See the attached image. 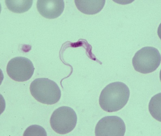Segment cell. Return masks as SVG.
Returning <instances> with one entry per match:
<instances>
[{
  "mask_svg": "<svg viewBox=\"0 0 161 136\" xmlns=\"http://www.w3.org/2000/svg\"><path fill=\"white\" fill-rule=\"evenodd\" d=\"M79 10L87 15H94L99 13L103 8L105 1H75Z\"/></svg>",
  "mask_w": 161,
  "mask_h": 136,
  "instance_id": "cell-8",
  "label": "cell"
},
{
  "mask_svg": "<svg viewBox=\"0 0 161 136\" xmlns=\"http://www.w3.org/2000/svg\"><path fill=\"white\" fill-rule=\"evenodd\" d=\"M64 2L61 1H38L37 8L39 13L48 19L57 18L63 13L64 9Z\"/></svg>",
  "mask_w": 161,
  "mask_h": 136,
  "instance_id": "cell-7",
  "label": "cell"
},
{
  "mask_svg": "<svg viewBox=\"0 0 161 136\" xmlns=\"http://www.w3.org/2000/svg\"><path fill=\"white\" fill-rule=\"evenodd\" d=\"M24 136H47V133L44 129L41 126L33 125L29 126L25 130Z\"/></svg>",
  "mask_w": 161,
  "mask_h": 136,
  "instance_id": "cell-11",
  "label": "cell"
},
{
  "mask_svg": "<svg viewBox=\"0 0 161 136\" xmlns=\"http://www.w3.org/2000/svg\"><path fill=\"white\" fill-rule=\"evenodd\" d=\"M31 93L38 102L47 105L58 102L61 97V91L55 82L45 78H37L31 83Z\"/></svg>",
  "mask_w": 161,
  "mask_h": 136,
  "instance_id": "cell-2",
  "label": "cell"
},
{
  "mask_svg": "<svg viewBox=\"0 0 161 136\" xmlns=\"http://www.w3.org/2000/svg\"><path fill=\"white\" fill-rule=\"evenodd\" d=\"M126 131L125 124L121 118L108 116L102 118L95 127L96 136H123Z\"/></svg>",
  "mask_w": 161,
  "mask_h": 136,
  "instance_id": "cell-6",
  "label": "cell"
},
{
  "mask_svg": "<svg viewBox=\"0 0 161 136\" xmlns=\"http://www.w3.org/2000/svg\"><path fill=\"white\" fill-rule=\"evenodd\" d=\"M130 96V89L125 84L115 82L108 84L102 90L99 98V105L105 112H117L125 106Z\"/></svg>",
  "mask_w": 161,
  "mask_h": 136,
  "instance_id": "cell-1",
  "label": "cell"
},
{
  "mask_svg": "<svg viewBox=\"0 0 161 136\" xmlns=\"http://www.w3.org/2000/svg\"><path fill=\"white\" fill-rule=\"evenodd\" d=\"M77 120V116L75 111L70 107L63 106L58 108L53 113L50 124L55 132L64 134L74 129Z\"/></svg>",
  "mask_w": 161,
  "mask_h": 136,
  "instance_id": "cell-4",
  "label": "cell"
},
{
  "mask_svg": "<svg viewBox=\"0 0 161 136\" xmlns=\"http://www.w3.org/2000/svg\"><path fill=\"white\" fill-rule=\"evenodd\" d=\"M8 9L16 13H22L27 12L31 8L33 1H5Z\"/></svg>",
  "mask_w": 161,
  "mask_h": 136,
  "instance_id": "cell-9",
  "label": "cell"
},
{
  "mask_svg": "<svg viewBox=\"0 0 161 136\" xmlns=\"http://www.w3.org/2000/svg\"><path fill=\"white\" fill-rule=\"evenodd\" d=\"M35 68L32 62L28 58L16 57L8 62L7 72L9 77L19 82L27 81L34 74Z\"/></svg>",
  "mask_w": 161,
  "mask_h": 136,
  "instance_id": "cell-5",
  "label": "cell"
},
{
  "mask_svg": "<svg viewBox=\"0 0 161 136\" xmlns=\"http://www.w3.org/2000/svg\"><path fill=\"white\" fill-rule=\"evenodd\" d=\"M161 94L159 93L153 97L148 106V109L151 116L159 122L161 121Z\"/></svg>",
  "mask_w": 161,
  "mask_h": 136,
  "instance_id": "cell-10",
  "label": "cell"
},
{
  "mask_svg": "<svg viewBox=\"0 0 161 136\" xmlns=\"http://www.w3.org/2000/svg\"><path fill=\"white\" fill-rule=\"evenodd\" d=\"M161 60L160 53L157 49L145 47L136 53L132 59V64L136 71L148 74L158 69Z\"/></svg>",
  "mask_w": 161,
  "mask_h": 136,
  "instance_id": "cell-3",
  "label": "cell"
}]
</instances>
